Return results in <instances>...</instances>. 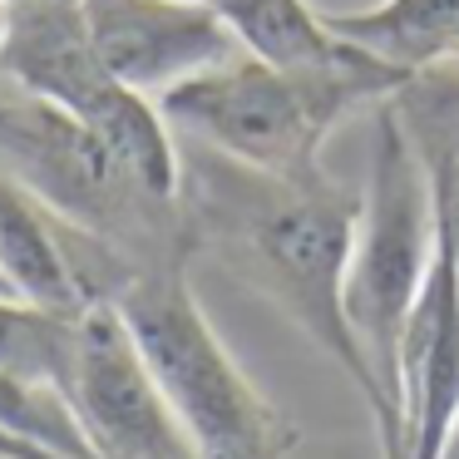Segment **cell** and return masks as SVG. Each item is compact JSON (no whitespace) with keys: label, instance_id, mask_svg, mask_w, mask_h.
I'll list each match as a JSON object with an SVG mask.
<instances>
[{"label":"cell","instance_id":"obj_7","mask_svg":"<svg viewBox=\"0 0 459 459\" xmlns=\"http://www.w3.org/2000/svg\"><path fill=\"white\" fill-rule=\"evenodd\" d=\"M80 11L104 70L153 104L242 50L208 0H80Z\"/></svg>","mask_w":459,"mask_h":459},{"label":"cell","instance_id":"obj_8","mask_svg":"<svg viewBox=\"0 0 459 459\" xmlns=\"http://www.w3.org/2000/svg\"><path fill=\"white\" fill-rule=\"evenodd\" d=\"M400 420L405 459H435L459 420V262L445 228L400 331Z\"/></svg>","mask_w":459,"mask_h":459},{"label":"cell","instance_id":"obj_2","mask_svg":"<svg viewBox=\"0 0 459 459\" xmlns=\"http://www.w3.org/2000/svg\"><path fill=\"white\" fill-rule=\"evenodd\" d=\"M405 74L351 55L336 65H272L238 50L232 60L173 84L159 100L173 134L228 153L277 178H316L321 143L341 119L366 104H385Z\"/></svg>","mask_w":459,"mask_h":459},{"label":"cell","instance_id":"obj_13","mask_svg":"<svg viewBox=\"0 0 459 459\" xmlns=\"http://www.w3.org/2000/svg\"><path fill=\"white\" fill-rule=\"evenodd\" d=\"M208 5L232 25L242 50L272 65H336L356 55L321 25L311 0H208Z\"/></svg>","mask_w":459,"mask_h":459},{"label":"cell","instance_id":"obj_18","mask_svg":"<svg viewBox=\"0 0 459 459\" xmlns=\"http://www.w3.org/2000/svg\"><path fill=\"white\" fill-rule=\"evenodd\" d=\"M0 35H5V5H0Z\"/></svg>","mask_w":459,"mask_h":459},{"label":"cell","instance_id":"obj_15","mask_svg":"<svg viewBox=\"0 0 459 459\" xmlns=\"http://www.w3.org/2000/svg\"><path fill=\"white\" fill-rule=\"evenodd\" d=\"M0 459H65V455H55V449L35 445V439L15 435L11 425H0Z\"/></svg>","mask_w":459,"mask_h":459},{"label":"cell","instance_id":"obj_12","mask_svg":"<svg viewBox=\"0 0 459 459\" xmlns=\"http://www.w3.org/2000/svg\"><path fill=\"white\" fill-rule=\"evenodd\" d=\"M80 316L84 311H50L21 297H0V370L65 400L80 360Z\"/></svg>","mask_w":459,"mask_h":459},{"label":"cell","instance_id":"obj_5","mask_svg":"<svg viewBox=\"0 0 459 459\" xmlns=\"http://www.w3.org/2000/svg\"><path fill=\"white\" fill-rule=\"evenodd\" d=\"M439 247V208L429 173L400 124L395 104H376L370 183L360 198L346 267V321L366 351L370 376L400 415V331ZM405 425V420H400Z\"/></svg>","mask_w":459,"mask_h":459},{"label":"cell","instance_id":"obj_19","mask_svg":"<svg viewBox=\"0 0 459 459\" xmlns=\"http://www.w3.org/2000/svg\"><path fill=\"white\" fill-rule=\"evenodd\" d=\"M0 5H11V0H0Z\"/></svg>","mask_w":459,"mask_h":459},{"label":"cell","instance_id":"obj_9","mask_svg":"<svg viewBox=\"0 0 459 459\" xmlns=\"http://www.w3.org/2000/svg\"><path fill=\"white\" fill-rule=\"evenodd\" d=\"M321 25L405 80L459 65V0H376L356 11H321Z\"/></svg>","mask_w":459,"mask_h":459},{"label":"cell","instance_id":"obj_16","mask_svg":"<svg viewBox=\"0 0 459 459\" xmlns=\"http://www.w3.org/2000/svg\"><path fill=\"white\" fill-rule=\"evenodd\" d=\"M435 459H459V420L449 425V435H445V445H439Z\"/></svg>","mask_w":459,"mask_h":459},{"label":"cell","instance_id":"obj_10","mask_svg":"<svg viewBox=\"0 0 459 459\" xmlns=\"http://www.w3.org/2000/svg\"><path fill=\"white\" fill-rule=\"evenodd\" d=\"M0 272H5V281L21 301H35V307L50 311L90 307V297H84L80 277L70 267L55 212H45L5 173H0Z\"/></svg>","mask_w":459,"mask_h":459},{"label":"cell","instance_id":"obj_6","mask_svg":"<svg viewBox=\"0 0 459 459\" xmlns=\"http://www.w3.org/2000/svg\"><path fill=\"white\" fill-rule=\"evenodd\" d=\"M65 405L94 459H198L109 301H90L80 316V360Z\"/></svg>","mask_w":459,"mask_h":459},{"label":"cell","instance_id":"obj_3","mask_svg":"<svg viewBox=\"0 0 459 459\" xmlns=\"http://www.w3.org/2000/svg\"><path fill=\"white\" fill-rule=\"evenodd\" d=\"M109 307L129 326L134 351L198 459H287L301 445V429L242 376L208 326L188 262L129 272L109 291Z\"/></svg>","mask_w":459,"mask_h":459},{"label":"cell","instance_id":"obj_1","mask_svg":"<svg viewBox=\"0 0 459 459\" xmlns=\"http://www.w3.org/2000/svg\"><path fill=\"white\" fill-rule=\"evenodd\" d=\"M178 203L193 247L212 252L232 277L287 311V321H297L366 400L380 459H405V425L346 321V267L360 198L331 173L277 178L193 139L178 143Z\"/></svg>","mask_w":459,"mask_h":459},{"label":"cell","instance_id":"obj_17","mask_svg":"<svg viewBox=\"0 0 459 459\" xmlns=\"http://www.w3.org/2000/svg\"><path fill=\"white\" fill-rule=\"evenodd\" d=\"M0 297H15V291H11V281H5V272H0Z\"/></svg>","mask_w":459,"mask_h":459},{"label":"cell","instance_id":"obj_14","mask_svg":"<svg viewBox=\"0 0 459 459\" xmlns=\"http://www.w3.org/2000/svg\"><path fill=\"white\" fill-rule=\"evenodd\" d=\"M0 425H11L15 435L35 439V445L55 449L65 459H94V449L84 439L80 420L70 415V405L60 395H50V390L21 385L5 370H0Z\"/></svg>","mask_w":459,"mask_h":459},{"label":"cell","instance_id":"obj_4","mask_svg":"<svg viewBox=\"0 0 459 459\" xmlns=\"http://www.w3.org/2000/svg\"><path fill=\"white\" fill-rule=\"evenodd\" d=\"M0 173L21 183L65 228L104 242L134 272L198 257L178 198L149 193L90 124L25 94L5 74H0Z\"/></svg>","mask_w":459,"mask_h":459},{"label":"cell","instance_id":"obj_11","mask_svg":"<svg viewBox=\"0 0 459 459\" xmlns=\"http://www.w3.org/2000/svg\"><path fill=\"white\" fill-rule=\"evenodd\" d=\"M390 104H395L400 124H405L410 143L429 173L439 228H445L459 262V65L405 80L390 94Z\"/></svg>","mask_w":459,"mask_h":459}]
</instances>
